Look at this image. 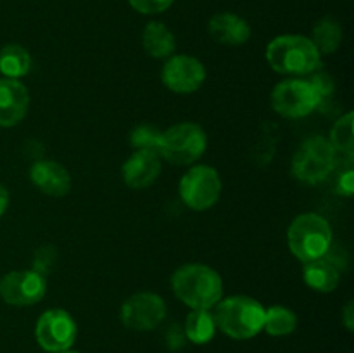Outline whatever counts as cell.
Returning a JSON list of instances; mask_svg holds the SVG:
<instances>
[{
    "instance_id": "6da1fadb",
    "label": "cell",
    "mask_w": 354,
    "mask_h": 353,
    "mask_svg": "<svg viewBox=\"0 0 354 353\" xmlns=\"http://www.w3.org/2000/svg\"><path fill=\"white\" fill-rule=\"evenodd\" d=\"M171 289L192 310H211L223 296V280L211 266L187 263L171 275Z\"/></svg>"
},
{
    "instance_id": "7a4b0ae2",
    "label": "cell",
    "mask_w": 354,
    "mask_h": 353,
    "mask_svg": "<svg viewBox=\"0 0 354 353\" xmlns=\"http://www.w3.org/2000/svg\"><path fill=\"white\" fill-rule=\"evenodd\" d=\"M266 61L280 75L306 76L320 68L322 55L303 35H280L266 47Z\"/></svg>"
},
{
    "instance_id": "3957f363",
    "label": "cell",
    "mask_w": 354,
    "mask_h": 353,
    "mask_svg": "<svg viewBox=\"0 0 354 353\" xmlns=\"http://www.w3.org/2000/svg\"><path fill=\"white\" fill-rule=\"evenodd\" d=\"M214 324L232 339H251L263 331L265 308L249 296H230L220 300L213 314Z\"/></svg>"
},
{
    "instance_id": "277c9868",
    "label": "cell",
    "mask_w": 354,
    "mask_h": 353,
    "mask_svg": "<svg viewBox=\"0 0 354 353\" xmlns=\"http://www.w3.org/2000/svg\"><path fill=\"white\" fill-rule=\"evenodd\" d=\"M287 242L292 255L303 263L322 258L332 246L330 224L322 215H299L287 230Z\"/></svg>"
},
{
    "instance_id": "5b68a950",
    "label": "cell",
    "mask_w": 354,
    "mask_h": 353,
    "mask_svg": "<svg viewBox=\"0 0 354 353\" xmlns=\"http://www.w3.org/2000/svg\"><path fill=\"white\" fill-rule=\"evenodd\" d=\"M337 152L322 135L306 138L292 158V175L303 183L317 185L335 170Z\"/></svg>"
},
{
    "instance_id": "8992f818",
    "label": "cell",
    "mask_w": 354,
    "mask_h": 353,
    "mask_svg": "<svg viewBox=\"0 0 354 353\" xmlns=\"http://www.w3.org/2000/svg\"><path fill=\"white\" fill-rule=\"evenodd\" d=\"M206 145L207 137L203 127L187 121L162 132L159 156L171 165H192L204 154Z\"/></svg>"
},
{
    "instance_id": "52a82bcc",
    "label": "cell",
    "mask_w": 354,
    "mask_h": 353,
    "mask_svg": "<svg viewBox=\"0 0 354 353\" xmlns=\"http://www.w3.org/2000/svg\"><path fill=\"white\" fill-rule=\"evenodd\" d=\"M272 107L283 118H304L313 113L322 100L306 78L280 82L270 96Z\"/></svg>"
},
{
    "instance_id": "ba28073f",
    "label": "cell",
    "mask_w": 354,
    "mask_h": 353,
    "mask_svg": "<svg viewBox=\"0 0 354 353\" xmlns=\"http://www.w3.org/2000/svg\"><path fill=\"white\" fill-rule=\"evenodd\" d=\"M221 194L220 173L206 165L192 166L180 180V197L196 211H206L218 203Z\"/></svg>"
},
{
    "instance_id": "9c48e42d",
    "label": "cell",
    "mask_w": 354,
    "mask_h": 353,
    "mask_svg": "<svg viewBox=\"0 0 354 353\" xmlns=\"http://www.w3.org/2000/svg\"><path fill=\"white\" fill-rule=\"evenodd\" d=\"M78 336V325L71 314L61 308L44 311L37 320L35 338L38 345L48 353H61L71 350Z\"/></svg>"
},
{
    "instance_id": "30bf717a",
    "label": "cell",
    "mask_w": 354,
    "mask_h": 353,
    "mask_svg": "<svg viewBox=\"0 0 354 353\" xmlns=\"http://www.w3.org/2000/svg\"><path fill=\"white\" fill-rule=\"evenodd\" d=\"M166 303L154 293H135L121 305L120 317L124 327L145 332L158 327L166 317Z\"/></svg>"
},
{
    "instance_id": "8fae6325",
    "label": "cell",
    "mask_w": 354,
    "mask_h": 353,
    "mask_svg": "<svg viewBox=\"0 0 354 353\" xmlns=\"http://www.w3.org/2000/svg\"><path fill=\"white\" fill-rule=\"evenodd\" d=\"M47 291V280L31 270H12L0 279V298L12 307L37 305Z\"/></svg>"
},
{
    "instance_id": "7c38bea8",
    "label": "cell",
    "mask_w": 354,
    "mask_h": 353,
    "mask_svg": "<svg viewBox=\"0 0 354 353\" xmlns=\"http://www.w3.org/2000/svg\"><path fill=\"white\" fill-rule=\"evenodd\" d=\"M166 89L175 93H192L203 87L206 80V68L203 62L190 55H173L161 71Z\"/></svg>"
},
{
    "instance_id": "4fadbf2b",
    "label": "cell",
    "mask_w": 354,
    "mask_h": 353,
    "mask_svg": "<svg viewBox=\"0 0 354 353\" xmlns=\"http://www.w3.org/2000/svg\"><path fill=\"white\" fill-rule=\"evenodd\" d=\"M121 175L130 189H147L161 175V156L156 151H133L121 166Z\"/></svg>"
},
{
    "instance_id": "5bb4252c",
    "label": "cell",
    "mask_w": 354,
    "mask_h": 353,
    "mask_svg": "<svg viewBox=\"0 0 354 353\" xmlns=\"http://www.w3.org/2000/svg\"><path fill=\"white\" fill-rule=\"evenodd\" d=\"M30 93L19 80L0 78V127L10 128L28 113Z\"/></svg>"
},
{
    "instance_id": "9a60e30c",
    "label": "cell",
    "mask_w": 354,
    "mask_h": 353,
    "mask_svg": "<svg viewBox=\"0 0 354 353\" xmlns=\"http://www.w3.org/2000/svg\"><path fill=\"white\" fill-rule=\"evenodd\" d=\"M30 179L35 187L52 197H62L71 190V175L57 161L40 159L30 168Z\"/></svg>"
},
{
    "instance_id": "2e32d148",
    "label": "cell",
    "mask_w": 354,
    "mask_h": 353,
    "mask_svg": "<svg viewBox=\"0 0 354 353\" xmlns=\"http://www.w3.org/2000/svg\"><path fill=\"white\" fill-rule=\"evenodd\" d=\"M207 31L218 44L232 47L245 44L251 38V26L248 21L234 12L214 14L207 24Z\"/></svg>"
},
{
    "instance_id": "e0dca14e",
    "label": "cell",
    "mask_w": 354,
    "mask_h": 353,
    "mask_svg": "<svg viewBox=\"0 0 354 353\" xmlns=\"http://www.w3.org/2000/svg\"><path fill=\"white\" fill-rule=\"evenodd\" d=\"M303 277L306 286L318 291V293H332L341 280L339 270L325 256L311 260V262H304Z\"/></svg>"
},
{
    "instance_id": "ac0fdd59",
    "label": "cell",
    "mask_w": 354,
    "mask_h": 353,
    "mask_svg": "<svg viewBox=\"0 0 354 353\" xmlns=\"http://www.w3.org/2000/svg\"><path fill=\"white\" fill-rule=\"evenodd\" d=\"M142 47L151 57H169L176 48L175 35L169 31L166 24L159 23V21H151L142 33Z\"/></svg>"
},
{
    "instance_id": "d6986e66",
    "label": "cell",
    "mask_w": 354,
    "mask_h": 353,
    "mask_svg": "<svg viewBox=\"0 0 354 353\" xmlns=\"http://www.w3.org/2000/svg\"><path fill=\"white\" fill-rule=\"evenodd\" d=\"M342 26L337 19L327 16L322 17L317 24L313 26V31H311V38L313 45L317 47V51L320 52V55L324 54H334L342 44Z\"/></svg>"
},
{
    "instance_id": "ffe728a7",
    "label": "cell",
    "mask_w": 354,
    "mask_h": 353,
    "mask_svg": "<svg viewBox=\"0 0 354 353\" xmlns=\"http://www.w3.org/2000/svg\"><path fill=\"white\" fill-rule=\"evenodd\" d=\"M185 338L194 345H206L214 338L216 324L209 310H192L185 318L183 325Z\"/></svg>"
},
{
    "instance_id": "44dd1931",
    "label": "cell",
    "mask_w": 354,
    "mask_h": 353,
    "mask_svg": "<svg viewBox=\"0 0 354 353\" xmlns=\"http://www.w3.org/2000/svg\"><path fill=\"white\" fill-rule=\"evenodd\" d=\"M31 68V55L24 47L10 44L0 51V73L3 78L19 80L28 75Z\"/></svg>"
},
{
    "instance_id": "7402d4cb",
    "label": "cell",
    "mask_w": 354,
    "mask_h": 353,
    "mask_svg": "<svg viewBox=\"0 0 354 353\" xmlns=\"http://www.w3.org/2000/svg\"><path fill=\"white\" fill-rule=\"evenodd\" d=\"M297 317L292 310L286 307H270L265 310V324L263 329L270 336H287L296 331Z\"/></svg>"
},
{
    "instance_id": "603a6c76",
    "label": "cell",
    "mask_w": 354,
    "mask_h": 353,
    "mask_svg": "<svg viewBox=\"0 0 354 353\" xmlns=\"http://www.w3.org/2000/svg\"><path fill=\"white\" fill-rule=\"evenodd\" d=\"M354 114L348 113L335 121L334 128L330 132V144L335 149V152L341 156H346L348 159H353L354 154Z\"/></svg>"
},
{
    "instance_id": "cb8c5ba5",
    "label": "cell",
    "mask_w": 354,
    "mask_h": 353,
    "mask_svg": "<svg viewBox=\"0 0 354 353\" xmlns=\"http://www.w3.org/2000/svg\"><path fill=\"white\" fill-rule=\"evenodd\" d=\"M162 132L152 125H138L130 132V145L135 151H156L159 152Z\"/></svg>"
},
{
    "instance_id": "d4e9b609",
    "label": "cell",
    "mask_w": 354,
    "mask_h": 353,
    "mask_svg": "<svg viewBox=\"0 0 354 353\" xmlns=\"http://www.w3.org/2000/svg\"><path fill=\"white\" fill-rule=\"evenodd\" d=\"M306 80L310 82V85L313 87L315 92L318 93V97H320L322 104L325 102V99H328V97L334 93V89H335V83H334V78H332L328 73L325 71H318V69H315L313 73H310V75H306Z\"/></svg>"
},
{
    "instance_id": "484cf974",
    "label": "cell",
    "mask_w": 354,
    "mask_h": 353,
    "mask_svg": "<svg viewBox=\"0 0 354 353\" xmlns=\"http://www.w3.org/2000/svg\"><path fill=\"white\" fill-rule=\"evenodd\" d=\"M55 260H57V251H55L54 246H41V248H38L37 251H35L33 270L45 277L52 269H54Z\"/></svg>"
},
{
    "instance_id": "4316f807",
    "label": "cell",
    "mask_w": 354,
    "mask_h": 353,
    "mask_svg": "<svg viewBox=\"0 0 354 353\" xmlns=\"http://www.w3.org/2000/svg\"><path fill=\"white\" fill-rule=\"evenodd\" d=\"M175 0H128L131 9L140 14H161L171 7Z\"/></svg>"
},
{
    "instance_id": "83f0119b",
    "label": "cell",
    "mask_w": 354,
    "mask_h": 353,
    "mask_svg": "<svg viewBox=\"0 0 354 353\" xmlns=\"http://www.w3.org/2000/svg\"><path fill=\"white\" fill-rule=\"evenodd\" d=\"M335 190H337L341 196H353L354 192V170L351 166H346L344 170H341V173L337 175L335 180Z\"/></svg>"
},
{
    "instance_id": "f1b7e54d",
    "label": "cell",
    "mask_w": 354,
    "mask_h": 353,
    "mask_svg": "<svg viewBox=\"0 0 354 353\" xmlns=\"http://www.w3.org/2000/svg\"><path fill=\"white\" fill-rule=\"evenodd\" d=\"M166 345L171 352H178V350L183 348L185 345L187 338H185V332H183V327L178 324H173L169 325V329L166 331Z\"/></svg>"
},
{
    "instance_id": "f546056e",
    "label": "cell",
    "mask_w": 354,
    "mask_h": 353,
    "mask_svg": "<svg viewBox=\"0 0 354 353\" xmlns=\"http://www.w3.org/2000/svg\"><path fill=\"white\" fill-rule=\"evenodd\" d=\"M342 322H344L346 329L353 331L354 327V305L353 301H349L344 308H342Z\"/></svg>"
},
{
    "instance_id": "4dcf8cb0",
    "label": "cell",
    "mask_w": 354,
    "mask_h": 353,
    "mask_svg": "<svg viewBox=\"0 0 354 353\" xmlns=\"http://www.w3.org/2000/svg\"><path fill=\"white\" fill-rule=\"evenodd\" d=\"M7 208H9V190L3 185H0V218L6 213Z\"/></svg>"
},
{
    "instance_id": "1f68e13d",
    "label": "cell",
    "mask_w": 354,
    "mask_h": 353,
    "mask_svg": "<svg viewBox=\"0 0 354 353\" xmlns=\"http://www.w3.org/2000/svg\"><path fill=\"white\" fill-rule=\"evenodd\" d=\"M61 353H78V352H73V350H66V352H61Z\"/></svg>"
}]
</instances>
